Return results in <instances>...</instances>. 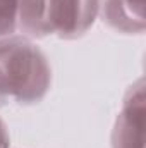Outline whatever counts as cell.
Here are the masks:
<instances>
[{"label": "cell", "instance_id": "1", "mask_svg": "<svg viewBox=\"0 0 146 148\" xmlns=\"http://www.w3.org/2000/svg\"><path fill=\"white\" fill-rule=\"evenodd\" d=\"M52 84L46 55L31 38L9 35L0 38V97L31 105L45 98Z\"/></svg>", "mask_w": 146, "mask_h": 148}, {"label": "cell", "instance_id": "2", "mask_svg": "<svg viewBox=\"0 0 146 148\" xmlns=\"http://www.w3.org/2000/svg\"><path fill=\"white\" fill-rule=\"evenodd\" d=\"M100 5V0H21L17 29L31 40L50 35L76 40L95 24Z\"/></svg>", "mask_w": 146, "mask_h": 148}, {"label": "cell", "instance_id": "3", "mask_svg": "<svg viewBox=\"0 0 146 148\" xmlns=\"http://www.w3.org/2000/svg\"><path fill=\"white\" fill-rule=\"evenodd\" d=\"M145 81L138 79L126 93L112 131V148H145Z\"/></svg>", "mask_w": 146, "mask_h": 148}, {"label": "cell", "instance_id": "4", "mask_svg": "<svg viewBox=\"0 0 146 148\" xmlns=\"http://www.w3.org/2000/svg\"><path fill=\"white\" fill-rule=\"evenodd\" d=\"M100 9L103 21L112 29L126 35H141L145 31V0H103Z\"/></svg>", "mask_w": 146, "mask_h": 148}, {"label": "cell", "instance_id": "5", "mask_svg": "<svg viewBox=\"0 0 146 148\" xmlns=\"http://www.w3.org/2000/svg\"><path fill=\"white\" fill-rule=\"evenodd\" d=\"M19 3L21 0H0V38L16 33Z\"/></svg>", "mask_w": 146, "mask_h": 148}, {"label": "cell", "instance_id": "6", "mask_svg": "<svg viewBox=\"0 0 146 148\" xmlns=\"http://www.w3.org/2000/svg\"><path fill=\"white\" fill-rule=\"evenodd\" d=\"M0 148H9V133L2 117H0Z\"/></svg>", "mask_w": 146, "mask_h": 148}, {"label": "cell", "instance_id": "7", "mask_svg": "<svg viewBox=\"0 0 146 148\" xmlns=\"http://www.w3.org/2000/svg\"><path fill=\"white\" fill-rule=\"evenodd\" d=\"M5 103H7V100H5V98H2V97H0V107H3V105H5Z\"/></svg>", "mask_w": 146, "mask_h": 148}]
</instances>
